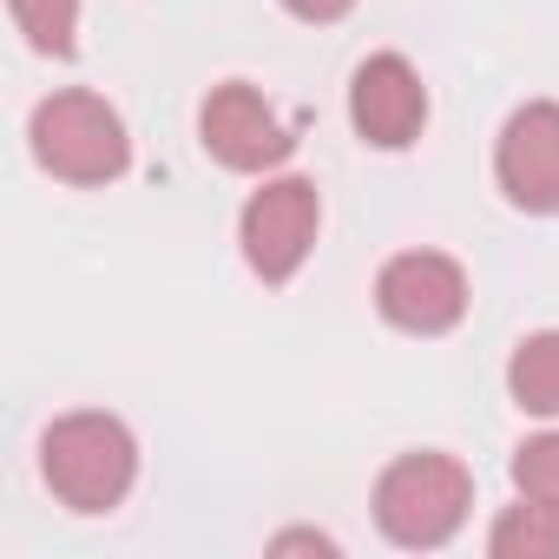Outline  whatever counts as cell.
<instances>
[{"label": "cell", "instance_id": "cell-10", "mask_svg": "<svg viewBox=\"0 0 559 559\" xmlns=\"http://www.w3.org/2000/svg\"><path fill=\"white\" fill-rule=\"evenodd\" d=\"M493 559H559V507L520 493V507H507L487 533Z\"/></svg>", "mask_w": 559, "mask_h": 559}, {"label": "cell", "instance_id": "cell-8", "mask_svg": "<svg viewBox=\"0 0 559 559\" xmlns=\"http://www.w3.org/2000/svg\"><path fill=\"white\" fill-rule=\"evenodd\" d=\"M349 126L362 132V145L402 152L421 139L428 126V86L402 53H369L349 80Z\"/></svg>", "mask_w": 559, "mask_h": 559}, {"label": "cell", "instance_id": "cell-13", "mask_svg": "<svg viewBox=\"0 0 559 559\" xmlns=\"http://www.w3.org/2000/svg\"><path fill=\"white\" fill-rule=\"evenodd\" d=\"M284 8L297 14V21H310V27H330V21H343L356 0H284Z\"/></svg>", "mask_w": 559, "mask_h": 559}, {"label": "cell", "instance_id": "cell-4", "mask_svg": "<svg viewBox=\"0 0 559 559\" xmlns=\"http://www.w3.org/2000/svg\"><path fill=\"white\" fill-rule=\"evenodd\" d=\"M317 230H323V198L310 178H263L237 217L243 263L263 284H290L310 257V243H317Z\"/></svg>", "mask_w": 559, "mask_h": 559}, {"label": "cell", "instance_id": "cell-2", "mask_svg": "<svg viewBox=\"0 0 559 559\" xmlns=\"http://www.w3.org/2000/svg\"><path fill=\"white\" fill-rule=\"evenodd\" d=\"M467 507H474V474L454 454H435V448L389 461L382 480H376V526L408 552L448 546L467 526Z\"/></svg>", "mask_w": 559, "mask_h": 559}, {"label": "cell", "instance_id": "cell-6", "mask_svg": "<svg viewBox=\"0 0 559 559\" xmlns=\"http://www.w3.org/2000/svg\"><path fill=\"white\" fill-rule=\"evenodd\" d=\"M198 139L204 152L224 165V171H276L290 152H297V132L270 112V99L243 80H224L211 86L204 112H198Z\"/></svg>", "mask_w": 559, "mask_h": 559}, {"label": "cell", "instance_id": "cell-1", "mask_svg": "<svg viewBox=\"0 0 559 559\" xmlns=\"http://www.w3.org/2000/svg\"><path fill=\"white\" fill-rule=\"evenodd\" d=\"M40 474H47L60 507L112 513L139 480V441H132V428L119 415L80 408V415H60L40 435Z\"/></svg>", "mask_w": 559, "mask_h": 559}, {"label": "cell", "instance_id": "cell-11", "mask_svg": "<svg viewBox=\"0 0 559 559\" xmlns=\"http://www.w3.org/2000/svg\"><path fill=\"white\" fill-rule=\"evenodd\" d=\"M8 8H14V21H21V34H27V47H34V53H53V60H67V53H73L80 0H8Z\"/></svg>", "mask_w": 559, "mask_h": 559}, {"label": "cell", "instance_id": "cell-3", "mask_svg": "<svg viewBox=\"0 0 559 559\" xmlns=\"http://www.w3.org/2000/svg\"><path fill=\"white\" fill-rule=\"evenodd\" d=\"M27 139H34V158L60 185H112L132 165L126 119L99 93H53V99H40Z\"/></svg>", "mask_w": 559, "mask_h": 559}, {"label": "cell", "instance_id": "cell-9", "mask_svg": "<svg viewBox=\"0 0 559 559\" xmlns=\"http://www.w3.org/2000/svg\"><path fill=\"white\" fill-rule=\"evenodd\" d=\"M507 395L526 408V415H559V330H539L513 349L507 362Z\"/></svg>", "mask_w": 559, "mask_h": 559}, {"label": "cell", "instance_id": "cell-5", "mask_svg": "<svg viewBox=\"0 0 559 559\" xmlns=\"http://www.w3.org/2000/svg\"><path fill=\"white\" fill-rule=\"evenodd\" d=\"M376 310L408 336H448L467 317V270L441 250H402L376 276Z\"/></svg>", "mask_w": 559, "mask_h": 559}, {"label": "cell", "instance_id": "cell-12", "mask_svg": "<svg viewBox=\"0 0 559 559\" xmlns=\"http://www.w3.org/2000/svg\"><path fill=\"white\" fill-rule=\"evenodd\" d=\"M513 487L546 500V507H559V428H546V435L513 448Z\"/></svg>", "mask_w": 559, "mask_h": 559}, {"label": "cell", "instance_id": "cell-7", "mask_svg": "<svg viewBox=\"0 0 559 559\" xmlns=\"http://www.w3.org/2000/svg\"><path fill=\"white\" fill-rule=\"evenodd\" d=\"M493 178H500L507 204H520L533 217H559V99H533L500 126Z\"/></svg>", "mask_w": 559, "mask_h": 559}, {"label": "cell", "instance_id": "cell-14", "mask_svg": "<svg viewBox=\"0 0 559 559\" xmlns=\"http://www.w3.org/2000/svg\"><path fill=\"white\" fill-rule=\"evenodd\" d=\"M297 546H317V552H336V539H323V533H284V539H276V552H297Z\"/></svg>", "mask_w": 559, "mask_h": 559}]
</instances>
